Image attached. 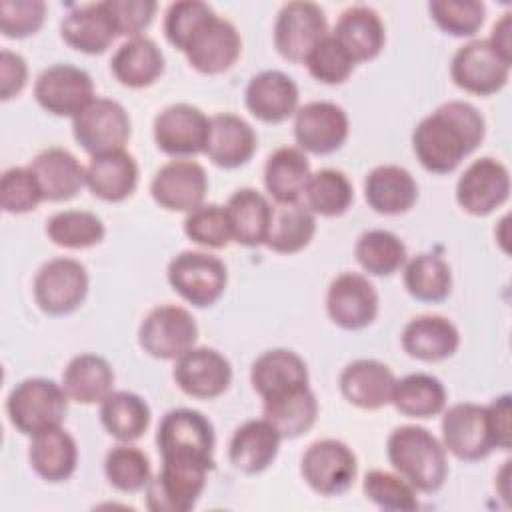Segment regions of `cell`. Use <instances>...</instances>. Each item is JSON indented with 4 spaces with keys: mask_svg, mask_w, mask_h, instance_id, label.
<instances>
[{
    "mask_svg": "<svg viewBox=\"0 0 512 512\" xmlns=\"http://www.w3.org/2000/svg\"><path fill=\"white\" fill-rule=\"evenodd\" d=\"M510 394H502L494 398L486 410H488V420L492 428V436L496 442V448L500 450H510L512 446V404H510Z\"/></svg>",
    "mask_w": 512,
    "mask_h": 512,
    "instance_id": "56",
    "label": "cell"
},
{
    "mask_svg": "<svg viewBox=\"0 0 512 512\" xmlns=\"http://www.w3.org/2000/svg\"><path fill=\"white\" fill-rule=\"evenodd\" d=\"M104 474L108 482L126 494L146 490L152 480V466L148 456L130 444L114 446L104 458Z\"/></svg>",
    "mask_w": 512,
    "mask_h": 512,
    "instance_id": "46",
    "label": "cell"
},
{
    "mask_svg": "<svg viewBox=\"0 0 512 512\" xmlns=\"http://www.w3.org/2000/svg\"><path fill=\"white\" fill-rule=\"evenodd\" d=\"M364 198L378 214H404L418 200V184L406 168L382 164L368 172L364 180Z\"/></svg>",
    "mask_w": 512,
    "mask_h": 512,
    "instance_id": "28",
    "label": "cell"
},
{
    "mask_svg": "<svg viewBox=\"0 0 512 512\" xmlns=\"http://www.w3.org/2000/svg\"><path fill=\"white\" fill-rule=\"evenodd\" d=\"M262 416L274 426L282 440L306 434L318 418V400L308 384L264 398Z\"/></svg>",
    "mask_w": 512,
    "mask_h": 512,
    "instance_id": "31",
    "label": "cell"
},
{
    "mask_svg": "<svg viewBox=\"0 0 512 512\" xmlns=\"http://www.w3.org/2000/svg\"><path fill=\"white\" fill-rule=\"evenodd\" d=\"M310 162L300 148L274 150L264 166V186L276 204H292L304 196L310 180Z\"/></svg>",
    "mask_w": 512,
    "mask_h": 512,
    "instance_id": "36",
    "label": "cell"
},
{
    "mask_svg": "<svg viewBox=\"0 0 512 512\" xmlns=\"http://www.w3.org/2000/svg\"><path fill=\"white\" fill-rule=\"evenodd\" d=\"M358 264L372 276H390L406 264V246L390 230H368L354 246Z\"/></svg>",
    "mask_w": 512,
    "mask_h": 512,
    "instance_id": "43",
    "label": "cell"
},
{
    "mask_svg": "<svg viewBox=\"0 0 512 512\" xmlns=\"http://www.w3.org/2000/svg\"><path fill=\"white\" fill-rule=\"evenodd\" d=\"M298 86L280 70H262L246 86V108L266 124H280L298 110Z\"/></svg>",
    "mask_w": 512,
    "mask_h": 512,
    "instance_id": "22",
    "label": "cell"
},
{
    "mask_svg": "<svg viewBox=\"0 0 512 512\" xmlns=\"http://www.w3.org/2000/svg\"><path fill=\"white\" fill-rule=\"evenodd\" d=\"M214 464L194 458H162V466L146 486V506L152 512H188L198 502Z\"/></svg>",
    "mask_w": 512,
    "mask_h": 512,
    "instance_id": "4",
    "label": "cell"
},
{
    "mask_svg": "<svg viewBox=\"0 0 512 512\" xmlns=\"http://www.w3.org/2000/svg\"><path fill=\"white\" fill-rule=\"evenodd\" d=\"M484 134L486 122L478 108L464 100H450L416 124L412 148L428 172L448 174L482 144Z\"/></svg>",
    "mask_w": 512,
    "mask_h": 512,
    "instance_id": "1",
    "label": "cell"
},
{
    "mask_svg": "<svg viewBox=\"0 0 512 512\" xmlns=\"http://www.w3.org/2000/svg\"><path fill=\"white\" fill-rule=\"evenodd\" d=\"M34 98L48 114L76 118L94 100V82L78 66L52 64L38 74Z\"/></svg>",
    "mask_w": 512,
    "mask_h": 512,
    "instance_id": "12",
    "label": "cell"
},
{
    "mask_svg": "<svg viewBox=\"0 0 512 512\" xmlns=\"http://www.w3.org/2000/svg\"><path fill=\"white\" fill-rule=\"evenodd\" d=\"M28 168L48 202L70 200L86 184V168L64 148H46L38 152Z\"/></svg>",
    "mask_w": 512,
    "mask_h": 512,
    "instance_id": "26",
    "label": "cell"
},
{
    "mask_svg": "<svg viewBox=\"0 0 512 512\" xmlns=\"http://www.w3.org/2000/svg\"><path fill=\"white\" fill-rule=\"evenodd\" d=\"M256 132L240 116L222 112L208 122V140L204 154L220 168L234 170L244 166L256 152Z\"/></svg>",
    "mask_w": 512,
    "mask_h": 512,
    "instance_id": "23",
    "label": "cell"
},
{
    "mask_svg": "<svg viewBox=\"0 0 512 512\" xmlns=\"http://www.w3.org/2000/svg\"><path fill=\"white\" fill-rule=\"evenodd\" d=\"M214 426L198 410L174 408L158 424L156 446L160 458H194L214 464Z\"/></svg>",
    "mask_w": 512,
    "mask_h": 512,
    "instance_id": "8",
    "label": "cell"
},
{
    "mask_svg": "<svg viewBox=\"0 0 512 512\" xmlns=\"http://www.w3.org/2000/svg\"><path fill=\"white\" fill-rule=\"evenodd\" d=\"M390 404L408 418H432L446 406V388L432 374H408L396 380Z\"/></svg>",
    "mask_w": 512,
    "mask_h": 512,
    "instance_id": "41",
    "label": "cell"
},
{
    "mask_svg": "<svg viewBox=\"0 0 512 512\" xmlns=\"http://www.w3.org/2000/svg\"><path fill=\"white\" fill-rule=\"evenodd\" d=\"M392 468L416 490L432 494L448 476L444 444L422 426H398L386 442Z\"/></svg>",
    "mask_w": 512,
    "mask_h": 512,
    "instance_id": "2",
    "label": "cell"
},
{
    "mask_svg": "<svg viewBox=\"0 0 512 512\" xmlns=\"http://www.w3.org/2000/svg\"><path fill=\"white\" fill-rule=\"evenodd\" d=\"M304 64H306L310 76L322 84L346 82L356 66L350 60V56L342 50V46L334 40L332 34H328L324 40H320L314 46V50L306 56Z\"/></svg>",
    "mask_w": 512,
    "mask_h": 512,
    "instance_id": "51",
    "label": "cell"
},
{
    "mask_svg": "<svg viewBox=\"0 0 512 512\" xmlns=\"http://www.w3.org/2000/svg\"><path fill=\"white\" fill-rule=\"evenodd\" d=\"M394 384V372L374 358H358L340 374L342 396L362 410H378L390 404Z\"/></svg>",
    "mask_w": 512,
    "mask_h": 512,
    "instance_id": "24",
    "label": "cell"
},
{
    "mask_svg": "<svg viewBox=\"0 0 512 512\" xmlns=\"http://www.w3.org/2000/svg\"><path fill=\"white\" fill-rule=\"evenodd\" d=\"M510 196L508 168L490 156L474 160L458 178L456 202L472 216H486Z\"/></svg>",
    "mask_w": 512,
    "mask_h": 512,
    "instance_id": "15",
    "label": "cell"
},
{
    "mask_svg": "<svg viewBox=\"0 0 512 512\" xmlns=\"http://www.w3.org/2000/svg\"><path fill=\"white\" fill-rule=\"evenodd\" d=\"M102 6L116 36L128 38L142 36L158 8L154 0H104Z\"/></svg>",
    "mask_w": 512,
    "mask_h": 512,
    "instance_id": "54",
    "label": "cell"
},
{
    "mask_svg": "<svg viewBox=\"0 0 512 512\" xmlns=\"http://www.w3.org/2000/svg\"><path fill=\"white\" fill-rule=\"evenodd\" d=\"M350 132L348 114L334 102H308L294 114V138L302 152L332 154L346 142Z\"/></svg>",
    "mask_w": 512,
    "mask_h": 512,
    "instance_id": "17",
    "label": "cell"
},
{
    "mask_svg": "<svg viewBox=\"0 0 512 512\" xmlns=\"http://www.w3.org/2000/svg\"><path fill=\"white\" fill-rule=\"evenodd\" d=\"M364 494L382 510L414 512L418 508L416 490L400 476L386 470H370L362 482Z\"/></svg>",
    "mask_w": 512,
    "mask_h": 512,
    "instance_id": "47",
    "label": "cell"
},
{
    "mask_svg": "<svg viewBox=\"0 0 512 512\" xmlns=\"http://www.w3.org/2000/svg\"><path fill=\"white\" fill-rule=\"evenodd\" d=\"M332 36L354 64L376 58L386 42L382 18L362 4L350 6L338 16Z\"/></svg>",
    "mask_w": 512,
    "mask_h": 512,
    "instance_id": "25",
    "label": "cell"
},
{
    "mask_svg": "<svg viewBox=\"0 0 512 512\" xmlns=\"http://www.w3.org/2000/svg\"><path fill=\"white\" fill-rule=\"evenodd\" d=\"M46 20V4L42 0H2L0 32L6 38H28L36 34Z\"/></svg>",
    "mask_w": 512,
    "mask_h": 512,
    "instance_id": "53",
    "label": "cell"
},
{
    "mask_svg": "<svg viewBox=\"0 0 512 512\" xmlns=\"http://www.w3.org/2000/svg\"><path fill=\"white\" fill-rule=\"evenodd\" d=\"M172 376L184 394L212 400L228 390L232 382V366L218 350L194 346L176 360Z\"/></svg>",
    "mask_w": 512,
    "mask_h": 512,
    "instance_id": "21",
    "label": "cell"
},
{
    "mask_svg": "<svg viewBox=\"0 0 512 512\" xmlns=\"http://www.w3.org/2000/svg\"><path fill=\"white\" fill-rule=\"evenodd\" d=\"M214 12L206 2L200 0H182L168 6L164 16V34L168 42L184 52L192 34L210 18Z\"/></svg>",
    "mask_w": 512,
    "mask_h": 512,
    "instance_id": "52",
    "label": "cell"
},
{
    "mask_svg": "<svg viewBox=\"0 0 512 512\" xmlns=\"http://www.w3.org/2000/svg\"><path fill=\"white\" fill-rule=\"evenodd\" d=\"M106 228L102 220L86 210H62L48 218L46 236L52 244L70 250L96 246L104 240Z\"/></svg>",
    "mask_w": 512,
    "mask_h": 512,
    "instance_id": "45",
    "label": "cell"
},
{
    "mask_svg": "<svg viewBox=\"0 0 512 512\" xmlns=\"http://www.w3.org/2000/svg\"><path fill=\"white\" fill-rule=\"evenodd\" d=\"M138 164L126 150L92 156L86 166V186L104 202H122L136 190Z\"/></svg>",
    "mask_w": 512,
    "mask_h": 512,
    "instance_id": "30",
    "label": "cell"
},
{
    "mask_svg": "<svg viewBox=\"0 0 512 512\" xmlns=\"http://www.w3.org/2000/svg\"><path fill=\"white\" fill-rule=\"evenodd\" d=\"M250 382L264 400L308 384V368L294 350L274 348L256 358L250 370Z\"/></svg>",
    "mask_w": 512,
    "mask_h": 512,
    "instance_id": "34",
    "label": "cell"
},
{
    "mask_svg": "<svg viewBox=\"0 0 512 512\" xmlns=\"http://www.w3.org/2000/svg\"><path fill=\"white\" fill-rule=\"evenodd\" d=\"M110 70L122 86L146 88L162 76L164 54L148 36L128 38L116 48Z\"/></svg>",
    "mask_w": 512,
    "mask_h": 512,
    "instance_id": "32",
    "label": "cell"
},
{
    "mask_svg": "<svg viewBox=\"0 0 512 512\" xmlns=\"http://www.w3.org/2000/svg\"><path fill=\"white\" fill-rule=\"evenodd\" d=\"M28 82L26 60L12 50L0 52V98L6 102L18 96Z\"/></svg>",
    "mask_w": 512,
    "mask_h": 512,
    "instance_id": "55",
    "label": "cell"
},
{
    "mask_svg": "<svg viewBox=\"0 0 512 512\" xmlns=\"http://www.w3.org/2000/svg\"><path fill=\"white\" fill-rule=\"evenodd\" d=\"M206 114L192 104H172L154 118L156 146L174 158H188L204 152L208 140Z\"/></svg>",
    "mask_w": 512,
    "mask_h": 512,
    "instance_id": "18",
    "label": "cell"
},
{
    "mask_svg": "<svg viewBox=\"0 0 512 512\" xmlns=\"http://www.w3.org/2000/svg\"><path fill=\"white\" fill-rule=\"evenodd\" d=\"M404 286L420 302H442L452 292V272L438 254H418L404 264Z\"/></svg>",
    "mask_w": 512,
    "mask_h": 512,
    "instance_id": "42",
    "label": "cell"
},
{
    "mask_svg": "<svg viewBox=\"0 0 512 512\" xmlns=\"http://www.w3.org/2000/svg\"><path fill=\"white\" fill-rule=\"evenodd\" d=\"M316 234L314 214L300 202L276 204L266 246L278 254H296L304 250Z\"/></svg>",
    "mask_w": 512,
    "mask_h": 512,
    "instance_id": "40",
    "label": "cell"
},
{
    "mask_svg": "<svg viewBox=\"0 0 512 512\" xmlns=\"http://www.w3.org/2000/svg\"><path fill=\"white\" fill-rule=\"evenodd\" d=\"M326 312L336 326L362 330L378 316V292L366 276L344 272L328 286Z\"/></svg>",
    "mask_w": 512,
    "mask_h": 512,
    "instance_id": "20",
    "label": "cell"
},
{
    "mask_svg": "<svg viewBox=\"0 0 512 512\" xmlns=\"http://www.w3.org/2000/svg\"><path fill=\"white\" fill-rule=\"evenodd\" d=\"M304 198L306 208L312 214L334 218L350 208L354 200V190L344 172L334 168H322L310 174Z\"/></svg>",
    "mask_w": 512,
    "mask_h": 512,
    "instance_id": "44",
    "label": "cell"
},
{
    "mask_svg": "<svg viewBox=\"0 0 512 512\" xmlns=\"http://www.w3.org/2000/svg\"><path fill=\"white\" fill-rule=\"evenodd\" d=\"M28 460L42 480L64 482L74 474L78 464L76 440L62 426L44 430L32 436Z\"/></svg>",
    "mask_w": 512,
    "mask_h": 512,
    "instance_id": "35",
    "label": "cell"
},
{
    "mask_svg": "<svg viewBox=\"0 0 512 512\" xmlns=\"http://www.w3.org/2000/svg\"><path fill=\"white\" fill-rule=\"evenodd\" d=\"M510 66L512 62L504 60L488 40H472L456 50L450 76L464 92L490 96L506 86Z\"/></svg>",
    "mask_w": 512,
    "mask_h": 512,
    "instance_id": "13",
    "label": "cell"
},
{
    "mask_svg": "<svg viewBox=\"0 0 512 512\" xmlns=\"http://www.w3.org/2000/svg\"><path fill=\"white\" fill-rule=\"evenodd\" d=\"M206 192V170L198 162L184 158H176L160 166L150 184L154 202L172 212H192L204 204Z\"/></svg>",
    "mask_w": 512,
    "mask_h": 512,
    "instance_id": "19",
    "label": "cell"
},
{
    "mask_svg": "<svg viewBox=\"0 0 512 512\" xmlns=\"http://www.w3.org/2000/svg\"><path fill=\"white\" fill-rule=\"evenodd\" d=\"M196 340L198 326L194 316L176 304L152 308L138 330L142 350L158 360H178L194 348Z\"/></svg>",
    "mask_w": 512,
    "mask_h": 512,
    "instance_id": "7",
    "label": "cell"
},
{
    "mask_svg": "<svg viewBox=\"0 0 512 512\" xmlns=\"http://www.w3.org/2000/svg\"><path fill=\"white\" fill-rule=\"evenodd\" d=\"M44 200L30 168L12 166L0 178V206L6 214L32 212Z\"/></svg>",
    "mask_w": 512,
    "mask_h": 512,
    "instance_id": "50",
    "label": "cell"
},
{
    "mask_svg": "<svg viewBox=\"0 0 512 512\" xmlns=\"http://www.w3.org/2000/svg\"><path fill=\"white\" fill-rule=\"evenodd\" d=\"M328 36L324 10L306 0L286 2L274 22V46L290 62H304L314 46Z\"/></svg>",
    "mask_w": 512,
    "mask_h": 512,
    "instance_id": "11",
    "label": "cell"
},
{
    "mask_svg": "<svg viewBox=\"0 0 512 512\" xmlns=\"http://www.w3.org/2000/svg\"><path fill=\"white\" fill-rule=\"evenodd\" d=\"M184 234L204 248H224L232 240L230 220L224 206L202 204L188 212L184 220Z\"/></svg>",
    "mask_w": 512,
    "mask_h": 512,
    "instance_id": "49",
    "label": "cell"
},
{
    "mask_svg": "<svg viewBox=\"0 0 512 512\" xmlns=\"http://www.w3.org/2000/svg\"><path fill=\"white\" fill-rule=\"evenodd\" d=\"M402 348L410 358L440 362L456 354L460 346L458 328L440 314L414 316L402 330Z\"/></svg>",
    "mask_w": 512,
    "mask_h": 512,
    "instance_id": "27",
    "label": "cell"
},
{
    "mask_svg": "<svg viewBox=\"0 0 512 512\" xmlns=\"http://www.w3.org/2000/svg\"><path fill=\"white\" fill-rule=\"evenodd\" d=\"M88 294V272L74 258H52L40 266L34 278V300L50 316L78 310Z\"/></svg>",
    "mask_w": 512,
    "mask_h": 512,
    "instance_id": "9",
    "label": "cell"
},
{
    "mask_svg": "<svg viewBox=\"0 0 512 512\" xmlns=\"http://www.w3.org/2000/svg\"><path fill=\"white\" fill-rule=\"evenodd\" d=\"M62 40L84 54H102L110 48L116 32L102 2L72 8L60 24Z\"/></svg>",
    "mask_w": 512,
    "mask_h": 512,
    "instance_id": "38",
    "label": "cell"
},
{
    "mask_svg": "<svg viewBox=\"0 0 512 512\" xmlns=\"http://www.w3.org/2000/svg\"><path fill=\"white\" fill-rule=\"evenodd\" d=\"M428 10L440 30L458 38L474 36L486 16V6L478 0H432Z\"/></svg>",
    "mask_w": 512,
    "mask_h": 512,
    "instance_id": "48",
    "label": "cell"
},
{
    "mask_svg": "<svg viewBox=\"0 0 512 512\" xmlns=\"http://www.w3.org/2000/svg\"><path fill=\"white\" fill-rule=\"evenodd\" d=\"M282 436L270 422L248 420L240 424L230 440L228 458L230 464L244 474L264 472L278 456Z\"/></svg>",
    "mask_w": 512,
    "mask_h": 512,
    "instance_id": "29",
    "label": "cell"
},
{
    "mask_svg": "<svg viewBox=\"0 0 512 512\" xmlns=\"http://www.w3.org/2000/svg\"><path fill=\"white\" fill-rule=\"evenodd\" d=\"M300 474L320 496H340L352 488L358 474V460L348 444L324 438L306 448Z\"/></svg>",
    "mask_w": 512,
    "mask_h": 512,
    "instance_id": "6",
    "label": "cell"
},
{
    "mask_svg": "<svg viewBox=\"0 0 512 512\" xmlns=\"http://www.w3.org/2000/svg\"><path fill=\"white\" fill-rule=\"evenodd\" d=\"M100 422L118 442L142 438L150 426V406L134 392H112L100 402Z\"/></svg>",
    "mask_w": 512,
    "mask_h": 512,
    "instance_id": "39",
    "label": "cell"
},
{
    "mask_svg": "<svg viewBox=\"0 0 512 512\" xmlns=\"http://www.w3.org/2000/svg\"><path fill=\"white\" fill-rule=\"evenodd\" d=\"M242 40L236 26L212 14L188 40L184 54L194 70L200 74H222L230 70L240 58Z\"/></svg>",
    "mask_w": 512,
    "mask_h": 512,
    "instance_id": "16",
    "label": "cell"
},
{
    "mask_svg": "<svg viewBox=\"0 0 512 512\" xmlns=\"http://www.w3.org/2000/svg\"><path fill=\"white\" fill-rule=\"evenodd\" d=\"M488 42L504 60L512 62V14L510 12H504L502 18L494 24Z\"/></svg>",
    "mask_w": 512,
    "mask_h": 512,
    "instance_id": "57",
    "label": "cell"
},
{
    "mask_svg": "<svg viewBox=\"0 0 512 512\" xmlns=\"http://www.w3.org/2000/svg\"><path fill=\"white\" fill-rule=\"evenodd\" d=\"M440 426L446 452L460 460H482L496 448L486 406L470 402L454 404L444 412Z\"/></svg>",
    "mask_w": 512,
    "mask_h": 512,
    "instance_id": "14",
    "label": "cell"
},
{
    "mask_svg": "<svg viewBox=\"0 0 512 512\" xmlns=\"http://www.w3.org/2000/svg\"><path fill=\"white\" fill-rule=\"evenodd\" d=\"M76 142L90 154L124 150L132 124L124 106L110 98H94L76 118H72Z\"/></svg>",
    "mask_w": 512,
    "mask_h": 512,
    "instance_id": "10",
    "label": "cell"
},
{
    "mask_svg": "<svg viewBox=\"0 0 512 512\" xmlns=\"http://www.w3.org/2000/svg\"><path fill=\"white\" fill-rule=\"evenodd\" d=\"M62 388L78 404H100L114 392V370L98 354H78L62 372Z\"/></svg>",
    "mask_w": 512,
    "mask_h": 512,
    "instance_id": "37",
    "label": "cell"
},
{
    "mask_svg": "<svg viewBox=\"0 0 512 512\" xmlns=\"http://www.w3.org/2000/svg\"><path fill=\"white\" fill-rule=\"evenodd\" d=\"M68 396L62 384L48 378H26L18 382L6 400L10 424L24 436L62 426L68 412Z\"/></svg>",
    "mask_w": 512,
    "mask_h": 512,
    "instance_id": "3",
    "label": "cell"
},
{
    "mask_svg": "<svg viewBox=\"0 0 512 512\" xmlns=\"http://www.w3.org/2000/svg\"><path fill=\"white\" fill-rule=\"evenodd\" d=\"M224 208L234 242L248 248L266 244L272 222V204L264 194L254 188H240L228 198Z\"/></svg>",
    "mask_w": 512,
    "mask_h": 512,
    "instance_id": "33",
    "label": "cell"
},
{
    "mask_svg": "<svg viewBox=\"0 0 512 512\" xmlns=\"http://www.w3.org/2000/svg\"><path fill=\"white\" fill-rule=\"evenodd\" d=\"M166 276L172 290L196 308L216 304L228 284L226 264L218 256L200 250L176 254L168 264Z\"/></svg>",
    "mask_w": 512,
    "mask_h": 512,
    "instance_id": "5",
    "label": "cell"
}]
</instances>
